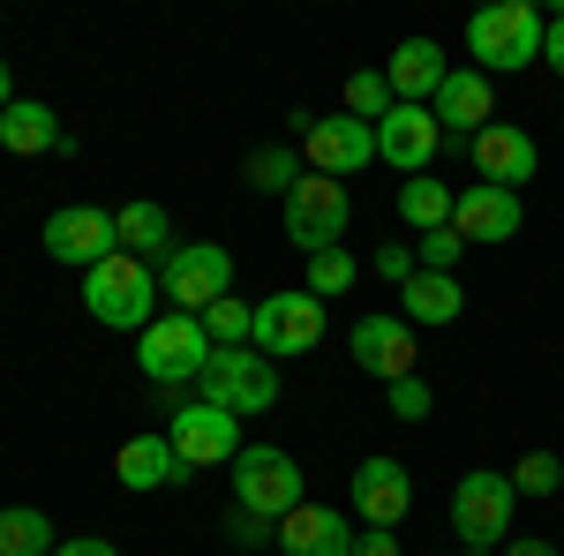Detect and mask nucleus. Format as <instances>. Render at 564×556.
I'll return each mask as SVG.
<instances>
[{
	"label": "nucleus",
	"mask_w": 564,
	"mask_h": 556,
	"mask_svg": "<svg viewBox=\"0 0 564 556\" xmlns=\"http://www.w3.org/2000/svg\"><path fill=\"white\" fill-rule=\"evenodd\" d=\"M542 31H550V15L534 0H489L467 15V53L481 76H520L542 61Z\"/></svg>",
	"instance_id": "f257e3e1"
},
{
	"label": "nucleus",
	"mask_w": 564,
	"mask_h": 556,
	"mask_svg": "<svg viewBox=\"0 0 564 556\" xmlns=\"http://www.w3.org/2000/svg\"><path fill=\"white\" fill-rule=\"evenodd\" d=\"M196 399L204 406H226L234 422H257L279 406V361L257 353V346H212L204 377H196Z\"/></svg>",
	"instance_id": "f03ea898"
},
{
	"label": "nucleus",
	"mask_w": 564,
	"mask_h": 556,
	"mask_svg": "<svg viewBox=\"0 0 564 556\" xmlns=\"http://www.w3.org/2000/svg\"><path fill=\"white\" fill-rule=\"evenodd\" d=\"M84 308L106 324V331H143L159 316V263L143 257H106L98 271H84Z\"/></svg>",
	"instance_id": "7ed1b4c3"
},
{
	"label": "nucleus",
	"mask_w": 564,
	"mask_h": 556,
	"mask_svg": "<svg viewBox=\"0 0 564 556\" xmlns=\"http://www.w3.org/2000/svg\"><path fill=\"white\" fill-rule=\"evenodd\" d=\"M234 294V257L218 249V241H174L166 257H159V301L174 308V316H204L212 301Z\"/></svg>",
	"instance_id": "20e7f679"
},
{
	"label": "nucleus",
	"mask_w": 564,
	"mask_h": 556,
	"mask_svg": "<svg viewBox=\"0 0 564 556\" xmlns=\"http://www.w3.org/2000/svg\"><path fill=\"white\" fill-rule=\"evenodd\" d=\"M135 361H143V377H151L159 391L196 384V377H204V361H212L204 316H174V308H159V316L135 331Z\"/></svg>",
	"instance_id": "39448f33"
},
{
	"label": "nucleus",
	"mask_w": 564,
	"mask_h": 556,
	"mask_svg": "<svg viewBox=\"0 0 564 556\" xmlns=\"http://www.w3.org/2000/svg\"><path fill=\"white\" fill-rule=\"evenodd\" d=\"M512 512H520L512 473H497V467L459 473V489H452V534L467 549H505L512 542Z\"/></svg>",
	"instance_id": "423d86ee"
},
{
	"label": "nucleus",
	"mask_w": 564,
	"mask_h": 556,
	"mask_svg": "<svg viewBox=\"0 0 564 556\" xmlns=\"http://www.w3.org/2000/svg\"><path fill=\"white\" fill-rule=\"evenodd\" d=\"M294 504H308L294 451H279V444H241V459H234V512H257V519L279 526Z\"/></svg>",
	"instance_id": "0eeeda50"
},
{
	"label": "nucleus",
	"mask_w": 564,
	"mask_h": 556,
	"mask_svg": "<svg viewBox=\"0 0 564 556\" xmlns=\"http://www.w3.org/2000/svg\"><path fill=\"white\" fill-rule=\"evenodd\" d=\"M347 181H332V173H302L294 181V196H286V241L302 249V257H316V249H339L347 241Z\"/></svg>",
	"instance_id": "6e6552de"
},
{
	"label": "nucleus",
	"mask_w": 564,
	"mask_h": 556,
	"mask_svg": "<svg viewBox=\"0 0 564 556\" xmlns=\"http://www.w3.org/2000/svg\"><path fill=\"white\" fill-rule=\"evenodd\" d=\"M294 135H302L308 173H332V181H347V173L377 166V129H369V121H354V113H332V121H316V113H294Z\"/></svg>",
	"instance_id": "1a4fd4ad"
},
{
	"label": "nucleus",
	"mask_w": 564,
	"mask_h": 556,
	"mask_svg": "<svg viewBox=\"0 0 564 556\" xmlns=\"http://www.w3.org/2000/svg\"><path fill=\"white\" fill-rule=\"evenodd\" d=\"M39 241H45V257L68 263V271H98L106 257H121L113 211H98V204H68V211H53Z\"/></svg>",
	"instance_id": "9d476101"
},
{
	"label": "nucleus",
	"mask_w": 564,
	"mask_h": 556,
	"mask_svg": "<svg viewBox=\"0 0 564 556\" xmlns=\"http://www.w3.org/2000/svg\"><path fill=\"white\" fill-rule=\"evenodd\" d=\"M308 346H324V301L308 294V286H286V294H271L257 308V353L271 361H294Z\"/></svg>",
	"instance_id": "9b49d317"
},
{
	"label": "nucleus",
	"mask_w": 564,
	"mask_h": 556,
	"mask_svg": "<svg viewBox=\"0 0 564 556\" xmlns=\"http://www.w3.org/2000/svg\"><path fill=\"white\" fill-rule=\"evenodd\" d=\"M166 436H174V451L188 459V473L196 467H234V459H241V422H234L226 406H204V399H188L174 422H166Z\"/></svg>",
	"instance_id": "f8f14e48"
},
{
	"label": "nucleus",
	"mask_w": 564,
	"mask_h": 556,
	"mask_svg": "<svg viewBox=\"0 0 564 556\" xmlns=\"http://www.w3.org/2000/svg\"><path fill=\"white\" fill-rule=\"evenodd\" d=\"M347 346H354V369H369L377 384H399V377H414V324L406 316H361L347 331Z\"/></svg>",
	"instance_id": "ddd939ff"
},
{
	"label": "nucleus",
	"mask_w": 564,
	"mask_h": 556,
	"mask_svg": "<svg viewBox=\"0 0 564 556\" xmlns=\"http://www.w3.org/2000/svg\"><path fill=\"white\" fill-rule=\"evenodd\" d=\"M347 504L369 526H384V534H399V519L414 512V481H406V467L399 459H361L347 481Z\"/></svg>",
	"instance_id": "4468645a"
},
{
	"label": "nucleus",
	"mask_w": 564,
	"mask_h": 556,
	"mask_svg": "<svg viewBox=\"0 0 564 556\" xmlns=\"http://www.w3.org/2000/svg\"><path fill=\"white\" fill-rule=\"evenodd\" d=\"M436 143H444V129H436L430 106H391L384 121H377V159H384V166H399V173H414V181L430 173Z\"/></svg>",
	"instance_id": "2eb2a0df"
},
{
	"label": "nucleus",
	"mask_w": 564,
	"mask_h": 556,
	"mask_svg": "<svg viewBox=\"0 0 564 556\" xmlns=\"http://www.w3.org/2000/svg\"><path fill=\"white\" fill-rule=\"evenodd\" d=\"M527 226L520 196L512 188H497V181H475V188H459V204H452V233L475 249V241H512Z\"/></svg>",
	"instance_id": "dca6fc26"
},
{
	"label": "nucleus",
	"mask_w": 564,
	"mask_h": 556,
	"mask_svg": "<svg viewBox=\"0 0 564 556\" xmlns=\"http://www.w3.org/2000/svg\"><path fill=\"white\" fill-rule=\"evenodd\" d=\"M271 549L279 556H354V526H347V512H332V504H294V512L279 519Z\"/></svg>",
	"instance_id": "f3484780"
},
{
	"label": "nucleus",
	"mask_w": 564,
	"mask_h": 556,
	"mask_svg": "<svg viewBox=\"0 0 564 556\" xmlns=\"http://www.w3.org/2000/svg\"><path fill=\"white\" fill-rule=\"evenodd\" d=\"M113 481L135 489V497H143V489H181V481H188V459L174 451V436H166V428H159V436L143 428V436H129V444L113 451Z\"/></svg>",
	"instance_id": "a211bd4d"
},
{
	"label": "nucleus",
	"mask_w": 564,
	"mask_h": 556,
	"mask_svg": "<svg viewBox=\"0 0 564 556\" xmlns=\"http://www.w3.org/2000/svg\"><path fill=\"white\" fill-rule=\"evenodd\" d=\"M467 151H475L481 181H497V188H512V196H520V181H534V166H542L534 135L512 129V121H489V129H481L475 143H467Z\"/></svg>",
	"instance_id": "6ab92c4d"
},
{
	"label": "nucleus",
	"mask_w": 564,
	"mask_h": 556,
	"mask_svg": "<svg viewBox=\"0 0 564 556\" xmlns=\"http://www.w3.org/2000/svg\"><path fill=\"white\" fill-rule=\"evenodd\" d=\"M430 113H436L444 135H467V143H475V135L497 121V113H489V76H481V68H452L444 90L430 98Z\"/></svg>",
	"instance_id": "aec40b11"
},
{
	"label": "nucleus",
	"mask_w": 564,
	"mask_h": 556,
	"mask_svg": "<svg viewBox=\"0 0 564 556\" xmlns=\"http://www.w3.org/2000/svg\"><path fill=\"white\" fill-rule=\"evenodd\" d=\"M0 151H15V159H45V151H76V135L61 129V113L39 106V98H15L8 113H0Z\"/></svg>",
	"instance_id": "412c9836"
},
{
	"label": "nucleus",
	"mask_w": 564,
	"mask_h": 556,
	"mask_svg": "<svg viewBox=\"0 0 564 556\" xmlns=\"http://www.w3.org/2000/svg\"><path fill=\"white\" fill-rule=\"evenodd\" d=\"M444 76H452V68H444V45H436V39H406L384 61V84H391L399 106H430L436 90H444Z\"/></svg>",
	"instance_id": "4be33fe9"
},
{
	"label": "nucleus",
	"mask_w": 564,
	"mask_h": 556,
	"mask_svg": "<svg viewBox=\"0 0 564 556\" xmlns=\"http://www.w3.org/2000/svg\"><path fill=\"white\" fill-rule=\"evenodd\" d=\"M113 233H121V249L143 257V263H159L166 249H174V218H166V204H151V196L121 204V211H113Z\"/></svg>",
	"instance_id": "5701e85b"
},
{
	"label": "nucleus",
	"mask_w": 564,
	"mask_h": 556,
	"mask_svg": "<svg viewBox=\"0 0 564 556\" xmlns=\"http://www.w3.org/2000/svg\"><path fill=\"white\" fill-rule=\"evenodd\" d=\"M399 301H406L399 316H406L414 331H422V324H452V316L467 308V294H459V279H452V271H414V279L399 286Z\"/></svg>",
	"instance_id": "b1692460"
},
{
	"label": "nucleus",
	"mask_w": 564,
	"mask_h": 556,
	"mask_svg": "<svg viewBox=\"0 0 564 556\" xmlns=\"http://www.w3.org/2000/svg\"><path fill=\"white\" fill-rule=\"evenodd\" d=\"M53 549H61V534H53L45 512H31V504L0 512V556H53Z\"/></svg>",
	"instance_id": "393cba45"
},
{
	"label": "nucleus",
	"mask_w": 564,
	"mask_h": 556,
	"mask_svg": "<svg viewBox=\"0 0 564 556\" xmlns=\"http://www.w3.org/2000/svg\"><path fill=\"white\" fill-rule=\"evenodd\" d=\"M452 204H459V188H444V181H406L399 188V218L414 226V233H436V226H452Z\"/></svg>",
	"instance_id": "a878e982"
},
{
	"label": "nucleus",
	"mask_w": 564,
	"mask_h": 556,
	"mask_svg": "<svg viewBox=\"0 0 564 556\" xmlns=\"http://www.w3.org/2000/svg\"><path fill=\"white\" fill-rule=\"evenodd\" d=\"M302 151L294 143H263V151H249V188H263V196H294V181H302Z\"/></svg>",
	"instance_id": "bb28decb"
},
{
	"label": "nucleus",
	"mask_w": 564,
	"mask_h": 556,
	"mask_svg": "<svg viewBox=\"0 0 564 556\" xmlns=\"http://www.w3.org/2000/svg\"><path fill=\"white\" fill-rule=\"evenodd\" d=\"M204 339L212 346H257V308H249V301H212V308H204Z\"/></svg>",
	"instance_id": "cd10ccee"
},
{
	"label": "nucleus",
	"mask_w": 564,
	"mask_h": 556,
	"mask_svg": "<svg viewBox=\"0 0 564 556\" xmlns=\"http://www.w3.org/2000/svg\"><path fill=\"white\" fill-rule=\"evenodd\" d=\"M354 279H361V263H354L347 249H316V257H308V279H302V286H308L316 301H339Z\"/></svg>",
	"instance_id": "c85d7f7f"
},
{
	"label": "nucleus",
	"mask_w": 564,
	"mask_h": 556,
	"mask_svg": "<svg viewBox=\"0 0 564 556\" xmlns=\"http://www.w3.org/2000/svg\"><path fill=\"white\" fill-rule=\"evenodd\" d=\"M391 106H399V98H391L384 68H354V76H347V113H354V121H369V129H377Z\"/></svg>",
	"instance_id": "c756f323"
},
{
	"label": "nucleus",
	"mask_w": 564,
	"mask_h": 556,
	"mask_svg": "<svg viewBox=\"0 0 564 556\" xmlns=\"http://www.w3.org/2000/svg\"><path fill=\"white\" fill-rule=\"evenodd\" d=\"M512 489H520V497H557V489H564L557 451H527L520 467H512Z\"/></svg>",
	"instance_id": "7c9ffc66"
},
{
	"label": "nucleus",
	"mask_w": 564,
	"mask_h": 556,
	"mask_svg": "<svg viewBox=\"0 0 564 556\" xmlns=\"http://www.w3.org/2000/svg\"><path fill=\"white\" fill-rule=\"evenodd\" d=\"M459 257H467V241H459L452 226H436V233H422V241H414V263H422V271H452Z\"/></svg>",
	"instance_id": "2f4dec72"
},
{
	"label": "nucleus",
	"mask_w": 564,
	"mask_h": 556,
	"mask_svg": "<svg viewBox=\"0 0 564 556\" xmlns=\"http://www.w3.org/2000/svg\"><path fill=\"white\" fill-rule=\"evenodd\" d=\"M384 406L399 414V422H422V414L436 406V391L422 384V377H399V384H384Z\"/></svg>",
	"instance_id": "473e14b6"
},
{
	"label": "nucleus",
	"mask_w": 564,
	"mask_h": 556,
	"mask_svg": "<svg viewBox=\"0 0 564 556\" xmlns=\"http://www.w3.org/2000/svg\"><path fill=\"white\" fill-rule=\"evenodd\" d=\"M226 534H234V549H263L279 526H271V519H257V512H226Z\"/></svg>",
	"instance_id": "72a5a7b5"
},
{
	"label": "nucleus",
	"mask_w": 564,
	"mask_h": 556,
	"mask_svg": "<svg viewBox=\"0 0 564 556\" xmlns=\"http://www.w3.org/2000/svg\"><path fill=\"white\" fill-rule=\"evenodd\" d=\"M414 271H422V263H414V249H399V241H391V249H377V279H384V286H406Z\"/></svg>",
	"instance_id": "f704fd0d"
},
{
	"label": "nucleus",
	"mask_w": 564,
	"mask_h": 556,
	"mask_svg": "<svg viewBox=\"0 0 564 556\" xmlns=\"http://www.w3.org/2000/svg\"><path fill=\"white\" fill-rule=\"evenodd\" d=\"M354 556H399V534L369 526V534H354Z\"/></svg>",
	"instance_id": "c9c22d12"
},
{
	"label": "nucleus",
	"mask_w": 564,
	"mask_h": 556,
	"mask_svg": "<svg viewBox=\"0 0 564 556\" xmlns=\"http://www.w3.org/2000/svg\"><path fill=\"white\" fill-rule=\"evenodd\" d=\"M542 61H550V68H557V76H564V15H557V23H550V31H542Z\"/></svg>",
	"instance_id": "e433bc0d"
},
{
	"label": "nucleus",
	"mask_w": 564,
	"mask_h": 556,
	"mask_svg": "<svg viewBox=\"0 0 564 556\" xmlns=\"http://www.w3.org/2000/svg\"><path fill=\"white\" fill-rule=\"evenodd\" d=\"M53 556H121V549H113V542H98V534H84V542H61Z\"/></svg>",
	"instance_id": "4c0bfd02"
},
{
	"label": "nucleus",
	"mask_w": 564,
	"mask_h": 556,
	"mask_svg": "<svg viewBox=\"0 0 564 556\" xmlns=\"http://www.w3.org/2000/svg\"><path fill=\"white\" fill-rule=\"evenodd\" d=\"M497 556H564V549H557V542H505Z\"/></svg>",
	"instance_id": "58836bf2"
},
{
	"label": "nucleus",
	"mask_w": 564,
	"mask_h": 556,
	"mask_svg": "<svg viewBox=\"0 0 564 556\" xmlns=\"http://www.w3.org/2000/svg\"><path fill=\"white\" fill-rule=\"evenodd\" d=\"M15 106V84H8V61H0V113Z\"/></svg>",
	"instance_id": "ea45409f"
},
{
	"label": "nucleus",
	"mask_w": 564,
	"mask_h": 556,
	"mask_svg": "<svg viewBox=\"0 0 564 556\" xmlns=\"http://www.w3.org/2000/svg\"><path fill=\"white\" fill-rule=\"evenodd\" d=\"M459 556H497V549H459Z\"/></svg>",
	"instance_id": "a19ab883"
}]
</instances>
